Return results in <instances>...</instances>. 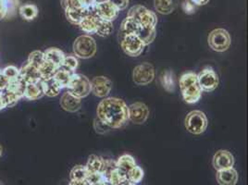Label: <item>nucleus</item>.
I'll return each mask as SVG.
<instances>
[{"instance_id": "1", "label": "nucleus", "mask_w": 248, "mask_h": 185, "mask_svg": "<svg viewBox=\"0 0 248 185\" xmlns=\"http://www.w3.org/2000/svg\"><path fill=\"white\" fill-rule=\"evenodd\" d=\"M97 118L111 129H120L129 121L128 106L123 99L107 97L100 101L96 108Z\"/></svg>"}, {"instance_id": "2", "label": "nucleus", "mask_w": 248, "mask_h": 185, "mask_svg": "<svg viewBox=\"0 0 248 185\" xmlns=\"http://www.w3.org/2000/svg\"><path fill=\"white\" fill-rule=\"evenodd\" d=\"M179 85L186 103L196 104L200 100L203 91L197 81V73L193 72L184 73L180 77Z\"/></svg>"}, {"instance_id": "3", "label": "nucleus", "mask_w": 248, "mask_h": 185, "mask_svg": "<svg viewBox=\"0 0 248 185\" xmlns=\"http://www.w3.org/2000/svg\"><path fill=\"white\" fill-rule=\"evenodd\" d=\"M73 52L77 58L88 60L96 53V43L89 34H83L76 38L73 43Z\"/></svg>"}, {"instance_id": "4", "label": "nucleus", "mask_w": 248, "mask_h": 185, "mask_svg": "<svg viewBox=\"0 0 248 185\" xmlns=\"http://www.w3.org/2000/svg\"><path fill=\"white\" fill-rule=\"evenodd\" d=\"M127 17L134 19L140 27H155L157 23V17L155 12L146 9L144 6L136 5L132 7L127 14Z\"/></svg>"}, {"instance_id": "5", "label": "nucleus", "mask_w": 248, "mask_h": 185, "mask_svg": "<svg viewBox=\"0 0 248 185\" xmlns=\"http://www.w3.org/2000/svg\"><path fill=\"white\" fill-rule=\"evenodd\" d=\"M186 130L191 134H203L207 127V119L206 114L200 110H193L187 114L185 121Z\"/></svg>"}, {"instance_id": "6", "label": "nucleus", "mask_w": 248, "mask_h": 185, "mask_svg": "<svg viewBox=\"0 0 248 185\" xmlns=\"http://www.w3.org/2000/svg\"><path fill=\"white\" fill-rule=\"evenodd\" d=\"M68 89L69 92H72L73 95L82 99L92 92L91 81L83 74L74 72Z\"/></svg>"}, {"instance_id": "7", "label": "nucleus", "mask_w": 248, "mask_h": 185, "mask_svg": "<svg viewBox=\"0 0 248 185\" xmlns=\"http://www.w3.org/2000/svg\"><path fill=\"white\" fill-rule=\"evenodd\" d=\"M207 42L212 50L224 52L229 49L232 40L230 33L226 30L217 28L209 33Z\"/></svg>"}, {"instance_id": "8", "label": "nucleus", "mask_w": 248, "mask_h": 185, "mask_svg": "<svg viewBox=\"0 0 248 185\" xmlns=\"http://www.w3.org/2000/svg\"><path fill=\"white\" fill-rule=\"evenodd\" d=\"M120 43L124 53L133 58L140 56L145 47V44L136 33L128 34L120 38Z\"/></svg>"}, {"instance_id": "9", "label": "nucleus", "mask_w": 248, "mask_h": 185, "mask_svg": "<svg viewBox=\"0 0 248 185\" xmlns=\"http://www.w3.org/2000/svg\"><path fill=\"white\" fill-rule=\"evenodd\" d=\"M155 74L153 65L145 62L135 67L133 72V80L137 85H147L154 81Z\"/></svg>"}, {"instance_id": "10", "label": "nucleus", "mask_w": 248, "mask_h": 185, "mask_svg": "<svg viewBox=\"0 0 248 185\" xmlns=\"http://www.w3.org/2000/svg\"><path fill=\"white\" fill-rule=\"evenodd\" d=\"M197 81L202 91L212 92L218 85V77L212 68H206L197 74Z\"/></svg>"}, {"instance_id": "11", "label": "nucleus", "mask_w": 248, "mask_h": 185, "mask_svg": "<svg viewBox=\"0 0 248 185\" xmlns=\"http://www.w3.org/2000/svg\"><path fill=\"white\" fill-rule=\"evenodd\" d=\"M120 11L110 1L95 4L93 6V14L104 21H113L118 18Z\"/></svg>"}, {"instance_id": "12", "label": "nucleus", "mask_w": 248, "mask_h": 185, "mask_svg": "<svg viewBox=\"0 0 248 185\" xmlns=\"http://www.w3.org/2000/svg\"><path fill=\"white\" fill-rule=\"evenodd\" d=\"M129 121L134 124L145 123L149 117V108L145 104L136 102L128 107Z\"/></svg>"}, {"instance_id": "13", "label": "nucleus", "mask_w": 248, "mask_h": 185, "mask_svg": "<svg viewBox=\"0 0 248 185\" xmlns=\"http://www.w3.org/2000/svg\"><path fill=\"white\" fill-rule=\"evenodd\" d=\"M92 92L95 96L104 98L109 94V92L112 89V82L105 77V76H97L94 77L92 82Z\"/></svg>"}, {"instance_id": "14", "label": "nucleus", "mask_w": 248, "mask_h": 185, "mask_svg": "<svg viewBox=\"0 0 248 185\" xmlns=\"http://www.w3.org/2000/svg\"><path fill=\"white\" fill-rule=\"evenodd\" d=\"M212 164L217 171L231 169L234 165V157L228 150H218L213 156Z\"/></svg>"}, {"instance_id": "15", "label": "nucleus", "mask_w": 248, "mask_h": 185, "mask_svg": "<svg viewBox=\"0 0 248 185\" xmlns=\"http://www.w3.org/2000/svg\"><path fill=\"white\" fill-rule=\"evenodd\" d=\"M62 108L68 112H77L82 107V99L73 95L71 92H64L61 98Z\"/></svg>"}, {"instance_id": "16", "label": "nucleus", "mask_w": 248, "mask_h": 185, "mask_svg": "<svg viewBox=\"0 0 248 185\" xmlns=\"http://www.w3.org/2000/svg\"><path fill=\"white\" fill-rule=\"evenodd\" d=\"M20 76L26 83L41 82V76L38 72V69L31 65L28 62H25L20 69Z\"/></svg>"}, {"instance_id": "17", "label": "nucleus", "mask_w": 248, "mask_h": 185, "mask_svg": "<svg viewBox=\"0 0 248 185\" xmlns=\"http://www.w3.org/2000/svg\"><path fill=\"white\" fill-rule=\"evenodd\" d=\"M90 14H93V7L90 9L85 8L82 10H65V15L68 21L78 26L81 23V21H83V18Z\"/></svg>"}, {"instance_id": "18", "label": "nucleus", "mask_w": 248, "mask_h": 185, "mask_svg": "<svg viewBox=\"0 0 248 185\" xmlns=\"http://www.w3.org/2000/svg\"><path fill=\"white\" fill-rule=\"evenodd\" d=\"M217 182L219 185H236L238 182L237 171L233 169H227L217 171Z\"/></svg>"}, {"instance_id": "19", "label": "nucleus", "mask_w": 248, "mask_h": 185, "mask_svg": "<svg viewBox=\"0 0 248 185\" xmlns=\"http://www.w3.org/2000/svg\"><path fill=\"white\" fill-rule=\"evenodd\" d=\"M44 95L45 94L42 89L41 82H31V83L26 84L24 93H23V98H25L26 100H30V101L38 100Z\"/></svg>"}, {"instance_id": "20", "label": "nucleus", "mask_w": 248, "mask_h": 185, "mask_svg": "<svg viewBox=\"0 0 248 185\" xmlns=\"http://www.w3.org/2000/svg\"><path fill=\"white\" fill-rule=\"evenodd\" d=\"M43 53L46 61L51 62L58 68H62V63L64 62V59L66 56L62 49L57 47H49Z\"/></svg>"}, {"instance_id": "21", "label": "nucleus", "mask_w": 248, "mask_h": 185, "mask_svg": "<svg viewBox=\"0 0 248 185\" xmlns=\"http://www.w3.org/2000/svg\"><path fill=\"white\" fill-rule=\"evenodd\" d=\"M41 86L44 94L49 97H55L59 95L62 90L61 85L53 77L49 79L42 80Z\"/></svg>"}, {"instance_id": "22", "label": "nucleus", "mask_w": 248, "mask_h": 185, "mask_svg": "<svg viewBox=\"0 0 248 185\" xmlns=\"http://www.w3.org/2000/svg\"><path fill=\"white\" fill-rule=\"evenodd\" d=\"M160 83L163 89L168 92H172L175 91L176 79L174 72L170 70H167L161 73L160 75Z\"/></svg>"}, {"instance_id": "23", "label": "nucleus", "mask_w": 248, "mask_h": 185, "mask_svg": "<svg viewBox=\"0 0 248 185\" xmlns=\"http://www.w3.org/2000/svg\"><path fill=\"white\" fill-rule=\"evenodd\" d=\"M137 31H138V23L134 19L130 17H126L121 24L119 38H122L128 34L137 33Z\"/></svg>"}, {"instance_id": "24", "label": "nucleus", "mask_w": 248, "mask_h": 185, "mask_svg": "<svg viewBox=\"0 0 248 185\" xmlns=\"http://www.w3.org/2000/svg\"><path fill=\"white\" fill-rule=\"evenodd\" d=\"M97 21H98V18L93 14H90L83 18V21H81L79 26H80L81 30L84 31L85 33L93 34V33H95V31H96Z\"/></svg>"}, {"instance_id": "25", "label": "nucleus", "mask_w": 248, "mask_h": 185, "mask_svg": "<svg viewBox=\"0 0 248 185\" xmlns=\"http://www.w3.org/2000/svg\"><path fill=\"white\" fill-rule=\"evenodd\" d=\"M19 13L21 18L25 21H33L38 15V9L34 4L27 3L19 8Z\"/></svg>"}, {"instance_id": "26", "label": "nucleus", "mask_w": 248, "mask_h": 185, "mask_svg": "<svg viewBox=\"0 0 248 185\" xmlns=\"http://www.w3.org/2000/svg\"><path fill=\"white\" fill-rule=\"evenodd\" d=\"M138 37L145 44V46L150 45L155 40L156 31L155 27H140L138 26L137 33Z\"/></svg>"}, {"instance_id": "27", "label": "nucleus", "mask_w": 248, "mask_h": 185, "mask_svg": "<svg viewBox=\"0 0 248 185\" xmlns=\"http://www.w3.org/2000/svg\"><path fill=\"white\" fill-rule=\"evenodd\" d=\"M59 69L60 68H58L51 62L45 60V62H43L41 65L38 67V72L41 76L42 80H46V79L52 78Z\"/></svg>"}, {"instance_id": "28", "label": "nucleus", "mask_w": 248, "mask_h": 185, "mask_svg": "<svg viewBox=\"0 0 248 185\" xmlns=\"http://www.w3.org/2000/svg\"><path fill=\"white\" fill-rule=\"evenodd\" d=\"M73 73L74 72H69L67 70H64L62 68H60L57 71V72L55 73L53 78L61 85L62 89H63V88H68V86H69V84L71 82V80H72Z\"/></svg>"}, {"instance_id": "29", "label": "nucleus", "mask_w": 248, "mask_h": 185, "mask_svg": "<svg viewBox=\"0 0 248 185\" xmlns=\"http://www.w3.org/2000/svg\"><path fill=\"white\" fill-rule=\"evenodd\" d=\"M116 165L118 169L127 173L131 169L136 166V162L134 156H132L131 154H125L119 157V159L116 161Z\"/></svg>"}, {"instance_id": "30", "label": "nucleus", "mask_w": 248, "mask_h": 185, "mask_svg": "<svg viewBox=\"0 0 248 185\" xmlns=\"http://www.w3.org/2000/svg\"><path fill=\"white\" fill-rule=\"evenodd\" d=\"M88 173L90 172H101L103 167V157H100L96 154H91L85 165Z\"/></svg>"}, {"instance_id": "31", "label": "nucleus", "mask_w": 248, "mask_h": 185, "mask_svg": "<svg viewBox=\"0 0 248 185\" xmlns=\"http://www.w3.org/2000/svg\"><path fill=\"white\" fill-rule=\"evenodd\" d=\"M155 11L160 14L168 15L174 11L173 0H154Z\"/></svg>"}, {"instance_id": "32", "label": "nucleus", "mask_w": 248, "mask_h": 185, "mask_svg": "<svg viewBox=\"0 0 248 185\" xmlns=\"http://www.w3.org/2000/svg\"><path fill=\"white\" fill-rule=\"evenodd\" d=\"M26 84L27 83L21 79V76L19 74V76L17 78L10 81L8 86H7V89L11 90V92L17 93L18 95L21 96V98H23V93H24Z\"/></svg>"}, {"instance_id": "33", "label": "nucleus", "mask_w": 248, "mask_h": 185, "mask_svg": "<svg viewBox=\"0 0 248 185\" xmlns=\"http://www.w3.org/2000/svg\"><path fill=\"white\" fill-rule=\"evenodd\" d=\"M113 31L112 21H104L98 18L95 33L101 37H108Z\"/></svg>"}, {"instance_id": "34", "label": "nucleus", "mask_w": 248, "mask_h": 185, "mask_svg": "<svg viewBox=\"0 0 248 185\" xmlns=\"http://www.w3.org/2000/svg\"><path fill=\"white\" fill-rule=\"evenodd\" d=\"M1 94H2L3 102H4V105H5V108L14 107L16 104L19 102V100L21 98L20 95H18L15 92H11V90H9L7 88L4 89L1 92Z\"/></svg>"}, {"instance_id": "35", "label": "nucleus", "mask_w": 248, "mask_h": 185, "mask_svg": "<svg viewBox=\"0 0 248 185\" xmlns=\"http://www.w3.org/2000/svg\"><path fill=\"white\" fill-rule=\"evenodd\" d=\"M88 176V170L85 166L83 165H76L71 173H70V178L71 181H85Z\"/></svg>"}, {"instance_id": "36", "label": "nucleus", "mask_w": 248, "mask_h": 185, "mask_svg": "<svg viewBox=\"0 0 248 185\" xmlns=\"http://www.w3.org/2000/svg\"><path fill=\"white\" fill-rule=\"evenodd\" d=\"M3 2L6 9V19L14 17L20 8V0H3Z\"/></svg>"}, {"instance_id": "37", "label": "nucleus", "mask_w": 248, "mask_h": 185, "mask_svg": "<svg viewBox=\"0 0 248 185\" xmlns=\"http://www.w3.org/2000/svg\"><path fill=\"white\" fill-rule=\"evenodd\" d=\"M127 178L131 183L135 185L139 184L144 178V170L139 166L136 165L127 172Z\"/></svg>"}, {"instance_id": "38", "label": "nucleus", "mask_w": 248, "mask_h": 185, "mask_svg": "<svg viewBox=\"0 0 248 185\" xmlns=\"http://www.w3.org/2000/svg\"><path fill=\"white\" fill-rule=\"evenodd\" d=\"M127 178V173L121 170L120 169L116 168L111 171L108 177V184L110 185H118L121 184L122 182L125 181Z\"/></svg>"}, {"instance_id": "39", "label": "nucleus", "mask_w": 248, "mask_h": 185, "mask_svg": "<svg viewBox=\"0 0 248 185\" xmlns=\"http://www.w3.org/2000/svg\"><path fill=\"white\" fill-rule=\"evenodd\" d=\"M79 62L76 57L74 56H65L64 62L62 63V68L64 70H67L69 72H74L78 68Z\"/></svg>"}, {"instance_id": "40", "label": "nucleus", "mask_w": 248, "mask_h": 185, "mask_svg": "<svg viewBox=\"0 0 248 185\" xmlns=\"http://www.w3.org/2000/svg\"><path fill=\"white\" fill-rule=\"evenodd\" d=\"M62 6L64 11L85 9L83 0H62Z\"/></svg>"}, {"instance_id": "41", "label": "nucleus", "mask_w": 248, "mask_h": 185, "mask_svg": "<svg viewBox=\"0 0 248 185\" xmlns=\"http://www.w3.org/2000/svg\"><path fill=\"white\" fill-rule=\"evenodd\" d=\"M27 62L31 63V65H33L34 67H36L38 69V67L41 65L43 62H45L44 53L39 51V50L31 52V54L29 55V57H28Z\"/></svg>"}, {"instance_id": "42", "label": "nucleus", "mask_w": 248, "mask_h": 185, "mask_svg": "<svg viewBox=\"0 0 248 185\" xmlns=\"http://www.w3.org/2000/svg\"><path fill=\"white\" fill-rule=\"evenodd\" d=\"M93 129H94L95 133L98 134H108V132L113 130L108 125H107L105 123H103L100 119H98L97 117L93 121Z\"/></svg>"}, {"instance_id": "43", "label": "nucleus", "mask_w": 248, "mask_h": 185, "mask_svg": "<svg viewBox=\"0 0 248 185\" xmlns=\"http://www.w3.org/2000/svg\"><path fill=\"white\" fill-rule=\"evenodd\" d=\"M89 185H97L100 183H108L102 172H90L85 180Z\"/></svg>"}, {"instance_id": "44", "label": "nucleus", "mask_w": 248, "mask_h": 185, "mask_svg": "<svg viewBox=\"0 0 248 185\" xmlns=\"http://www.w3.org/2000/svg\"><path fill=\"white\" fill-rule=\"evenodd\" d=\"M1 72L3 73V75L9 80L11 81L15 78H17L20 74V69H18L17 67L15 66H8L6 68H4L3 70H1Z\"/></svg>"}, {"instance_id": "45", "label": "nucleus", "mask_w": 248, "mask_h": 185, "mask_svg": "<svg viewBox=\"0 0 248 185\" xmlns=\"http://www.w3.org/2000/svg\"><path fill=\"white\" fill-rule=\"evenodd\" d=\"M182 8H183V10L185 11V13L188 14V15L194 14L196 11H197V6L191 0H185L183 2Z\"/></svg>"}, {"instance_id": "46", "label": "nucleus", "mask_w": 248, "mask_h": 185, "mask_svg": "<svg viewBox=\"0 0 248 185\" xmlns=\"http://www.w3.org/2000/svg\"><path fill=\"white\" fill-rule=\"evenodd\" d=\"M119 11H124L129 4V0H109Z\"/></svg>"}, {"instance_id": "47", "label": "nucleus", "mask_w": 248, "mask_h": 185, "mask_svg": "<svg viewBox=\"0 0 248 185\" xmlns=\"http://www.w3.org/2000/svg\"><path fill=\"white\" fill-rule=\"evenodd\" d=\"M10 81L3 75V73L0 71V92H2L4 89L7 88Z\"/></svg>"}, {"instance_id": "48", "label": "nucleus", "mask_w": 248, "mask_h": 185, "mask_svg": "<svg viewBox=\"0 0 248 185\" xmlns=\"http://www.w3.org/2000/svg\"><path fill=\"white\" fill-rule=\"evenodd\" d=\"M6 19V9L3 0H0V21Z\"/></svg>"}, {"instance_id": "49", "label": "nucleus", "mask_w": 248, "mask_h": 185, "mask_svg": "<svg viewBox=\"0 0 248 185\" xmlns=\"http://www.w3.org/2000/svg\"><path fill=\"white\" fill-rule=\"evenodd\" d=\"M83 2L85 8H88V9L93 8V6L95 5L94 0H83Z\"/></svg>"}, {"instance_id": "50", "label": "nucleus", "mask_w": 248, "mask_h": 185, "mask_svg": "<svg viewBox=\"0 0 248 185\" xmlns=\"http://www.w3.org/2000/svg\"><path fill=\"white\" fill-rule=\"evenodd\" d=\"M196 6H204L209 2V0H191Z\"/></svg>"}, {"instance_id": "51", "label": "nucleus", "mask_w": 248, "mask_h": 185, "mask_svg": "<svg viewBox=\"0 0 248 185\" xmlns=\"http://www.w3.org/2000/svg\"><path fill=\"white\" fill-rule=\"evenodd\" d=\"M69 185H89L86 181H71Z\"/></svg>"}, {"instance_id": "52", "label": "nucleus", "mask_w": 248, "mask_h": 185, "mask_svg": "<svg viewBox=\"0 0 248 185\" xmlns=\"http://www.w3.org/2000/svg\"><path fill=\"white\" fill-rule=\"evenodd\" d=\"M4 108H5V105H4V102H3L2 94H1V92H0V110H2V109H4Z\"/></svg>"}, {"instance_id": "53", "label": "nucleus", "mask_w": 248, "mask_h": 185, "mask_svg": "<svg viewBox=\"0 0 248 185\" xmlns=\"http://www.w3.org/2000/svg\"><path fill=\"white\" fill-rule=\"evenodd\" d=\"M106 1H109V0H94V3L98 4V3H102V2H106Z\"/></svg>"}, {"instance_id": "54", "label": "nucleus", "mask_w": 248, "mask_h": 185, "mask_svg": "<svg viewBox=\"0 0 248 185\" xmlns=\"http://www.w3.org/2000/svg\"><path fill=\"white\" fill-rule=\"evenodd\" d=\"M2 154H3V147H2V145L0 144V157L2 156Z\"/></svg>"}, {"instance_id": "55", "label": "nucleus", "mask_w": 248, "mask_h": 185, "mask_svg": "<svg viewBox=\"0 0 248 185\" xmlns=\"http://www.w3.org/2000/svg\"><path fill=\"white\" fill-rule=\"evenodd\" d=\"M97 185H110L109 184H108V183H105V182H103V183H100V184H98Z\"/></svg>"}, {"instance_id": "56", "label": "nucleus", "mask_w": 248, "mask_h": 185, "mask_svg": "<svg viewBox=\"0 0 248 185\" xmlns=\"http://www.w3.org/2000/svg\"><path fill=\"white\" fill-rule=\"evenodd\" d=\"M135 185V184H133V185Z\"/></svg>"}, {"instance_id": "57", "label": "nucleus", "mask_w": 248, "mask_h": 185, "mask_svg": "<svg viewBox=\"0 0 248 185\" xmlns=\"http://www.w3.org/2000/svg\"><path fill=\"white\" fill-rule=\"evenodd\" d=\"M0 185H1V184H0Z\"/></svg>"}]
</instances>
